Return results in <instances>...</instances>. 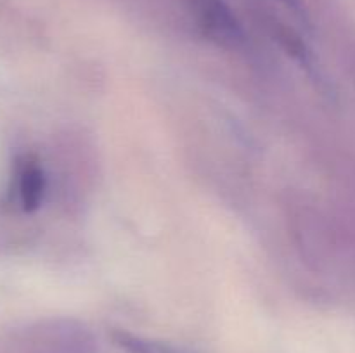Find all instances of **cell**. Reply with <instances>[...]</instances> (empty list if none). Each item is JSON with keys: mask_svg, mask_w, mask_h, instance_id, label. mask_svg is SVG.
<instances>
[{"mask_svg": "<svg viewBox=\"0 0 355 353\" xmlns=\"http://www.w3.org/2000/svg\"><path fill=\"white\" fill-rule=\"evenodd\" d=\"M281 2H283L284 6L290 7V9L293 10V12L297 14V16L305 17V14H304V7H302V2H300V0H281Z\"/></svg>", "mask_w": 355, "mask_h": 353, "instance_id": "cell-5", "label": "cell"}, {"mask_svg": "<svg viewBox=\"0 0 355 353\" xmlns=\"http://www.w3.org/2000/svg\"><path fill=\"white\" fill-rule=\"evenodd\" d=\"M111 339L123 353H196L194 350L186 348V346L144 338V336L132 334V332L123 331V329L111 331Z\"/></svg>", "mask_w": 355, "mask_h": 353, "instance_id": "cell-4", "label": "cell"}, {"mask_svg": "<svg viewBox=\"0 0 355 353\" xmlns=\"http://www.w3.org/2000/svg\"><path fill=\"white\" fill-rule=\"evenodd\" d=\"M96 339L75 322L35 325L0 346V353H96Z\"/></svg>", "mask_w": 355, "mask_h": 353, "instance_id": "cell-1", "label": "cell"}, {"mask_svg": "<svg viewBox=\"0 0 355 353\" xmlns=\"http://www.w3.org/2000/svg\"><path fill=\"white\" fill-rule=\"evenodd\" d=\"M186 6L201 33L211 42L225 48L245 44L241 23L224 0H186Z\"/></svg>", "mask_w": 355, "mask_h": 353, "instance_id": "cell-2", "label": "cell"}, {"mask_svg": "<svg viewBox=\"0 0 355 353\" xmlns=\"http://www.w3.org/2000/svg\"><path fill=\"white\" fill-rule=\"evenodd\" d=\"M16 192L26 213L38 210L45 194V173L33 156H23L16 166Z\"/></svg>", "mask_w": 355, "mask_h": 353, "instance_id": "cell-3", "label": "cell"}]
</instances>
